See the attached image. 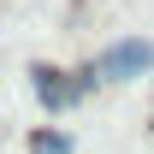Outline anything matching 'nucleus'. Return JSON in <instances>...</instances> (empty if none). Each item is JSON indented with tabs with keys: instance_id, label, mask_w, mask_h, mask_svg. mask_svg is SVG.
<instances>
[{
	"instance_id": "nucleus-1",
	"label": "nucleus",
	"mask_w": 154,
	"mask_h": 154,
	"mask_svg": "<svg viewBox=\"0 0 154 154\" xmlns=\"http://www.w3.org/2000/svg\"><path fill=\"white\" fill-rule=\"evenodd\" d=\"M89 83H95V71H83L77 83H71L65 71H36V95H42V107H71Z\"/></svg>"
},
{
	"instance_id": "nucleus-2",
	"label": "nucleus",
	"mask_w": 154,
	"mask_h": 154,
	"mask_svg": "<svg viewBox=\"0 0 154 154\" xmlns=\"http://www.w3.org/2000/svg\"><path fill=\"white\" fill-rule=\"evenodd\" d=\"M142 65H154V48H148V42H119L113 54H101L95 77H125V71H142Z\"/></svg>"
},
{
	"instance_id": "nucleus-3",
	"label": "nucleus",
	"mask_w": 154,
	"mask_h": 154,
	"mask_svg": "<svg viewBox=\"0 0 154 154\" xmlns=\"http://www.w3.org/2000/svg\"><path fill=\"white\" fill-rule=\"evenodd\" d=\"M30 148H36V154H71V142H65V136H54V131H42Z\"/></svg>"
}]
</instances>
